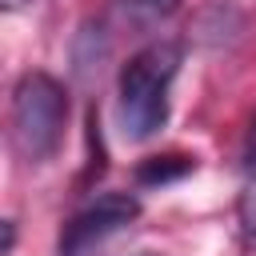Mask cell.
I'll use <instances>...</instances> for the list:
<instances>
[{
	"label": "cell",
	"instance_id": "obj_1",
	"mask_svg": "<svg viewBox=\"0 0 256 256\" xmlns=\"http://www.w3.org/2000/svg\"><path fill=\"white\" fill-rule=\"evenodd\" d=\"M180 44L172 40H156L148 48H140L124 68H120V128L128 140H148L168 124V88L180 72Z\"/></svg>",
	"mask_w": 256,
	"mask_h": 256
},
{
	"label": "cell",
	"instance_id": "obj_2",
	"mask_svg": "<svg viewBox=\"0 0 256 256\" xmlns=\"http://www.w3.org/2000/svg\"><path fill=\"white\" fill-rule=\"evenodd\" d=\"M12 144L24 160L44 164L48 156H56L60 140H64V124H68V92L56 76L48 72H24L12 88Z\"/></svg>",
	"mask_w": 256,
	"mask_h": 256
},
{
	"label": "cell",
	"instance_id": "obj_3",
	"mask_svg": "<svg viewBox=\"0 0 256 256\" xmlns=\"http://www.w3.org/2000/svg\"><path fill=\"white\" fill-rule=\"evenodd\" d=\"M140 216V200L128 196V192H104L96 196L92 204H84L60 232V244L56 252L60 256H88L96 252L112 232H120L124 224H132Z\"/></svg>",
	"mask_w": 256,
	"mask_h": 256
},
{
	"label": "cell",
	"instance_id": "obj_4",
	"mask_svg": "<svg viewBox=\"0 0 256 256\" xmlns=\"http://www.w3.org/2000/svg\"><path fill=\"white\" fill-rule=\"evenodd\" d=\"M180 8V0H112V12L124 28H152L168 20Z\"/></svg>",
	"mask_w": 256,
	"mask_h": 256
},
{
	"label": "cell",
	"instance_id": "obj_5",
	"mask_svg": "<svg viewBox=\"0 0 256 256\" xmlns=\"http://www.w3.org/2000/svg\"><path fill=\"white\" fill-rule=\"evenodd\" d=\"M196 172V156H184V152H168V156H148L140 160L136 168V180L140 184H172L180 176Z\"/></svg>",
	"mask_w": 256,
	"mask_h": 256
},
{
	"label": "cell",
	"instance_id": "obj_6",
	"mask_svg": "<svg viewBox=\"0 0 256 256\" xmlns=\"http://www.w3.org/2000/svg\"><path fill=\"white\" fill-rule=\"evenodd\" d=\"M240 168H244V176H248V180H256V116H252V124H248V132H244Z\"/></svg>",
	"mask_w": 256,
	"mask_h": 256
},
{
	"label": "cell",
	"instance_id": "obj_7",
	"mask_svg": "<svg viewBox=\"0 0 256 256\" xmlns=\"http://www.w3.org/2000/svg\"><path fill=\"white\" fill-rule=\"evenodd\" d=\"M240 228H244L248 244H256V196H244L240 200Z\"/></svg>",
	"mask_w": 256,
	"mask_h": 256
},
{
	"label": "cell",
	"instance_id": "obj_8",
	"mask_svg": "<svg viewBox=\"0 0 256 256\" xmlns=\"http://www.w3.org/2000/svg\"><path fill=\"white\" fill-rule=\"evenodd\" d=\"M12 244H16V224H12V220H4V256L12 252Z\"/></svg>",
	"mask_w": 256,
	"mask_h": 256
}]
</instances>
